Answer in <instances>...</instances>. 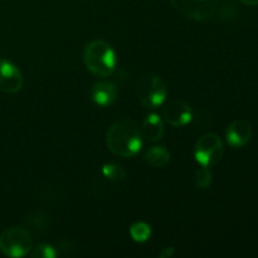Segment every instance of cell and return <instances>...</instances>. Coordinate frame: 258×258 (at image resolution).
<instances>
[{"instance_id": "6da1fadb", "label": "cell", "mask_w": 258, "mask_h": 258, "mask_svg": "<svg viewBox=\"0 0 258 258\" xmlns=\"http://www.w3.org/2000/svg\"><path fill=\"white\" fill-rule=\"evenodd\" d=\"M140 127L131 118L122 117L110 126L106 144L111 153L121 158H133L143 148Z\"/></svg>"}, {"instance_id": "7a4b0ae2", "label": "cell", "mask_w": 258, "mask_h": 258, "mask_svg": "<svg viewBox=\"0 0 258 258\" xmlns=\"http://www.w3.org/2000/svg\"><path fill=\"white\" fill-rule=\"evenodd\" d=\"M83 60L92 75L97 77H108L115 71L116 53L107 42L96 39L86 45Z\"/></svg>"}, {"instance_id": "3957f363", "label": "cell", "mask_w": 258, "mask_h": 258, "mask_svg": "<svg viewBox=\"0 0 258 258\" xmlns=\"http://www.w3.org/2000/svg\"><path fill=\"white\" fill-rule=\"evenodd\" d=\"M136 92H138L139 101L144 107L155 110L165 102L168 87L161 77L154 73H145L139 78Z\"/></svg>"}, {"instance_id": "277c9868", "label": "cell", "mask_w": 258, "mask_h": 258, "mask_svg": "<svg viewBox=\"0 0 258 258\" xmlns=\"http://www.w3.org/2000/svg\"><path fill=\"white\" fill-rule=\"evenodd\" d=\"M32 248V236L22 227H10L0 234V251L4 256L10 258L24 257Z\"/></svg>"}, {"instance_id": "5b68a950", "label": "cell", "mask_w": 258, "mask_h": 258, "mask_svg": "<svg viewBox=\"0 0 258 258\" xmlns=\"http://www.w3.org/2000/svg\"><path fill=\"white\" fill-rule=\"evenodd\" d=\"M223 140L213 133L204 134L202 138H199L196 144V149H194L196 160L202 166H207V168L217 165L223 158Z\"/></svg>"}, {"instance_id": "8992f818", "label": "cell", "mask_w": 258, "mask_h": 258, "mask_svg": "<svg viewBox=\"0 0 258 258\" xmlns=\"http://www.w3.org/2000/svg\"><path fill=\"white\" fill-rule=\"evenodd\" d=\"M174 9L190 19L203 22L213 17L219 0H170Z\"/></svg>"}, {"instance_id": "52a82bcc", "label": "cell", "mask_w": 258, "mask_h": 258, "mask_svg": "<svg viewBox=\"0 0 258 258\" xmlns=\"http://www.w3.org/2000/svg\"><path fill=\"white\" fill-rule=\"evenodd\" d=\"M163 118L173 127H181L190 122L193 118V111L185 101L174 98L164 105Z\"/></svg>"}, {"instance_id": "ba28073f", "label": "cell", "mask_w": 258, "mask_h": 258, "mask_svg": "<svg viewBox=\"0 0 258 258\" xmlns=\"http://www.w3.org/2000/svg\"><path fill=\"white\" fill-rule=\"evenodd\" d=\"M24 78L19 68L8 59H0V92L15 93L22 90Z\"/></svg>"}, {"instance_id": "9c48e42d", "label": "cell", "mask_w": 258, "mask_h": 258, "mask_svg": "<svg viewBox=\"0 0 258 258\" xmlns=\"http://www.w3.org/2000/svg\"><path fill=\"white\" fill-rule=\"evenodd\" d=\"M252 133L251 123L244 120H236L227 127L226 140L232 148H242L251 141Z\"/></svg>"}, {"instance_id": "30bf717a", "label": "cell", "mask_w": 258, "mask_h": 258, "mask_svg": "<svg viewBox=\"0 0 258 258\" xmlns=\"http://www.w3.org/2000/svg\"><path fill=\"white\" fill-rule=\"evenodd\" d=\"M117 87L113 82L100 81L93 86L91 95H92V100L96 105L106 107V106H110L115 102L116 98H117Z\"/></svg>"}, {"instance_id": "8fae6325", "label": "cell", "mask_w": 258, "mask_h": 258, "mask_svg": "<svg viewBox=\"0 0 258 258\" xmlns=\"http://www.w3.org/2000/svg\"><path fill=\"white\" fill-rule=\"evenodd\" d=\"M140 131L143 139L150 143H155L163 138L165 127H164V122L160 116L156 113H149L141 123Z\"/></svg>"}, {"instance_id": "7c38bea8", "label": "cell", "mask_w": 258, "mask_h": 258, "mask_svg": "<svg viewBox=\"0 0 258 258\" xmlns=\"http://www.w3.org/2000/svg\"><path fill=\"white\" fill-rule=\"evenodd\" d=\"M145 160L154 168H164L170 161V153L164 146H153L146 151Z\"/></svg>"}, {"instance_id": "4fadbf2b", "label": "cell", "mask_w": 258, "mask_h": 258, "mask_svg": "<svg viewBox=\"0 0 258 258\" xmlns=\"http://www.w3.org/2000/svg\"><path fill=\"white\" fill-rule=\"evenodd\" d=\"M130 236L135 242L143 243L151 236V227L145 222H136L130 227Z\"/></svg>"}, {"instance_id": "5bb4252c", "label": "cell", "mask_w": 258, "mask_h": 258, "mask_svg": "<svg viewBox=\"0 0 258 258\" xmlns=\"http://www.w3.org/2000/svg\"><path fill=\"white\" fill-rule=\"evenodd\" d=\"M194 181H196V185L201 189H207L213 181V174H212L211 169L207 168V166H202L197 170L196 178H194Z\"/></svg>"}, {"instance_id": "9a60e30c", "label": "cell", "mask_w": 258, "mask_h": 258, "mask_svg": "<svg viewBox=\"0 0 258 258\" xmlns=\"http://www.w3.org/2000/svg\"><path fill=\"white\" fill-rule=\"evenodd\" d=\"M102 173L106 178L113 181L122 180L126 176V171L117 164H106L102 168Z\"/></svg>"}, {"instance_id": "2e32d148", "label": "cell", "mask_w": 258, "mask_h": 258, "mask_svg": "<svg viewBox=\"0 0 258 258\" xmlns=\"http://www.w3.org/2000/svg\"><path fill=\"white\" fill-rule=\"evenodd\" d=\"M30 256L33 258H54L57 256V252H55V249L50 244L42 243L32 248Z\"/></svg>"}, {"instance_id": "e0dca14e", "label": "cell", "mask_w": 258, "mask_h": 258, "mask_svg": "<svg viewBox=\"0 0 258 258\" xmlns=\"http://www.w3.org/2000/svg\"><path fill=\"white\" fill-rule=\"evenodd\" d=\"M174 254V247H166V248H163V251L160 252V258H170L173 257Z\"/></svg>"}, {"instance_id": "ac0fdd59", "label": "cell", "mask_w": 258, "mask_h": 258, "mask_svg": "<svg viewBox=\"0 0 258 258\" xmlns=\"http://www.w3.org/2000/svg\"><path fill=\"white\" fill-rule=\"evenodd\" d=\"M239 2L246 5H249V7H256V5H258V0H239Z\"/></svg>"}]
</instances>
